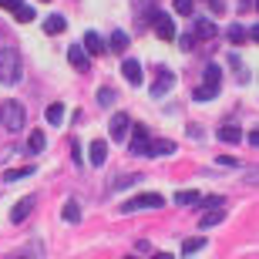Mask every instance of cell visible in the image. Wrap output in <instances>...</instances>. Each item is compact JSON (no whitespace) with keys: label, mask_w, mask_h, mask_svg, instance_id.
<instances>
[{"label":"cell","mask_w":259,"mask_h":259,"mask_svg":"<svg viewBox=\"0 0 259 259\" xmlns=\"http://www.w3.org/2000/svg\"><path fill=\"white\" fill-rule=\"evenodd\" d=\"M219 95V88H212V84H205V88H199V91H195V101H199V105H205V101H212V98Z\"/></svg>","instance_id":"7402d4cb"},{"label":"cell","mask_w":259,"mask_h":259,"mask_svg":"<svg viewBox=\"0 0 259 259\" xmlns=\"http://www.w3.org/2000/svg\"><path fill=\"white\" fill-rule=\"evenodd\" d=\"M202 205H209V209H212V205H222V199H219V195H209V199H202Z\"/></svg>","instance_id":"e575fe53"},{"label":"cell","mask_w":259,"mask_h":259,"mask_svg":"<svg viewBox=\"0 0 259 259\" xmlns=\"http://www.w3.org/2000/svg\"><path fill=\"white\" fill-rule=\"evenodd\" d=\"M202 246H205V239H185V246H182V252L185 256H192V252H199Z\"/></svg>","instance_id":"f546056e"},{"label":"cell","mask_w":259,"mask_h":259,"mask_svg":"<svg viewBox=\"0 0 259 259\" xmlns=\"http://www.w3.org/2000/svg\"><path fill=\"white\" fill-rule=\"evenodd\" d=\"M20 81V54L14 48H0V84Z\"/></svg>","instance_id":"6da1fadb"},{"label":"cell","mask_w":259,"mask_h":259,"mask_svg":"<svg viewBox=\"0 0 259 259\" xmlns=\"http://www.w3.org/2000/svg\"><path fill=\"white\" fill-rule=\"evenodd\" d=\"M88 162L95 165V168H101V165L108 162V142L105 138H95V142H91V148H88Z\"/></svg>","instance_id":"52a82bcc"},{"label":"cell","mask_w":259,"mask_h":259,"mask_svg":"<svg viewBox=\"0 0 259 259\" xmlns=\"http://www.w3.org/2000/svg\"><path fill=\"white\" fill-rule=\"evenodd\" d=\"M27 175H34V165H24V168L7 172V175H4V182H17V179H27Z\"/></svg>","instance_id":"cb8c5ba5"},{"label":"cell","mask_w":259,"mask_h":259,"mask_svg":"<svg viewBox=\"0 0 259 259\" xmlns=\"http://www.w3.org/2000/svg\"><path fill=\"white\" fill-rule=\"evenodd\" d=\"M67 27V20L61 17V14H51L48 20H44V34H51V37H58V34H64Z\"/></svg>","instance_id":"4fadbf2b"},{"label":"cell","mask_w":259,"mask_h":259,"mask_svg":"<svg viewBox=\"0 0 259 259\" xmlns=\"http://www.w3.org/2000/svg\"><path fill=\"white\" fill-rule=\"evenodd\" d=\"M226 37H229V44H242V40L249 37V34H246V27H239V24H232V27L226 30Z\"/></svg>","instance_id":"44dd1931"},{"label":"cell","mask_w":259,"mask_h":259,"mask_svg":"<svg viewBox=\"0 0 259 259\" xmlns=\"http://www.w3.org/2000/svg\"><path fill=\"white\" fill-rule=\"evenodd\" d=\"M222 219H226V212H222L219 205H212V209H209V212H205V215L199 219V226H202V229H212V226H219Z\"/></svg>","instance_id":"9a60e30c"},{"label":"cell","mask_w":259,"mask_h":259,"mask_svg":"<svg viewBox=\"0 0 259 259\" xmlns=\"http://www.w3.org/2000/svg\"><path fill=\"white\" fill-rule=\"evenodd\" d=\"M34 202H37L34 195H27V199H20L17 205H14V212H10V219H14V222H24V219L30 215V212H34Z\"/></svg>","instance_id":"8fae6325"},{"label":"cell","mask_w":259,"mask_h":259,"mask_svg":"<svg viewBox=\"0 0 259 259\" xmlns=\"http://www.w3.org/2000/svg\"><path fill=\"white\" fill-rule=\"evenodd\" d=\"M98 105L111 108V105H115V91H111V88H101V91H98Z\"/></svg>","instance_id":"4316f807"},{"label":"cell","mask_w":259,"mask_h":259,"mask_svg":"<svg viewBox=\"0 0 259 259\" xmlns=\"http://www.w3.org/2000/svg\"><path fill=\"white\" fill-rule=\"evenodd\" d=\"M195 202H202V195L195 192V189H185V192H175V205H195Z\"/></svg>","instance_id":"2e32d148"},{"label":"cell","mask_w":259,"mask_h":259,"mask_svg":"<svg viewBox=\"0 0 259 259\" xmlns=\"http://www.w3.org/2000/svg\"><path fill=\"white\" fill-rule=\"evenodd\" d=\"M128 132H132V118L128 115H115L111 118V138H115V142H125Z\"/></svg>","instance_id":"9c48e42d"},{"label":"cell","mask_w":259,"mask_h":259,"mask_svg":"<svg viewBox=\"0 0 259 259\" xmlns=\"http://www.w3.org/2000/svg\"><path fill=\"white\" fill-rule=\"evenodd\" d=\"M128 44H132V40H128L125 30H115V34H111V44H108V48H111V51H125Z\"/></svg>","instance_id":"ffe728a7"},{"label":"cell","mask_w":259,"mask_h":259,"mask_svg":"<svg viewBox=\"0 0 259 259\" xmlns=\"http://www.w3.org/2000/svg\"><path fill=\"white\" fill-rule=\"evenodd\" d=\"M0 7H7L10 14H17V10L24 7V4H20V0H0Z\"/></svg>","instance_id":"d6a6232c"},{"label":"cell","mask_w":259,"mask_h":259,"mask_svg":"<svg viewBox=\"0 0 259 259\" xmlns=\"http://www.w3.org/2000/svg\"><path fill=\"white\" fill-rule=\"evenodd\" d=\"M179 48H182V51H192L195 48V37H192V34H182V37H179Z\"/></svg>","instance_id":"1f68e13d"},{"label":"cell","mask_w":259,"mask_h":259,"mask_svg":"<svg viewBox=\"0 0 259 259\" xmlns=\"http://www.w3.org/2000/svg\"><path fill=\"white\" fill-rule=\"evenodd\" d=\"M81 44H84V48H88V54H91V58H101V54H105V51H108V44H105V40H101V37H98L95 30H88V34H84V40H81Z\"/></svg>","instance_id":"30bf717a"},{"label":"cell","mask_w":259,"mask_h":259,"mask_svg":"<svg viewBox=\"0 0 259 259\" xmlns=\"http://www.w3.org/2000/svg\"><path fill=\"white\" fill-rule=\"evenodd\" d=\"M128 152H132V155H145V152H148V132H145V125H135V135H132Z\"/></svg>","instance_id":"ba28073f"},{"label":"cell","mask_w":259,"mask_h":259,"mask_svg":"<svg viewBox=\"0 0 259 259\" xmlns=\"http://www.w3.org/2000/svg\"><path fill=\"white\" fill-rule=\"evenodd\" d=\"M27 145H30V152H44V145H48V138H44V132H30Z\"/></svg>","instance_id":"d4e9b609"},{"label":"cell","mask_w":259,"mask_h":259,"mask_svg":"<svg viewBox=\"0 0 259 259\" xmlns=\"http://www.w3.org/2000/svg\"><path fill=\"white\" fill-rule=\"evenodd\" d=\"M61 219H64V222H77V219H81V209H77V202H74V199L64 202V209H61Z\"/></svg>","instance_id":"ac0fdd59"},{"label":"cell","mask_w":259,"mask_h":259,"mask_svg":"<svg viewBox=\"0 0 259 259\" xmlns=\"http://www.w3.org/2000/svg\"><path fill=\"white\" fill-rule=\"evenodd\" d=\"M219 77H222L219 64H205V84H212V88H219Z\"/></svg>","instance_id":"484cf974"},{"label":"cell","mask_w":259,"mask_h":259,"mask_svg":"<svg viewBox=\"0 0 259 259\" xmlns=\"http://www.w3.org/2000/svg\"><path fill=\"white\" fill-rule=\"evenodd\" d=\"M172 152H175V142H148L145 155H172Z\"/></svg>","instance_id":"e0dca14e"},{"label":"cell","mask_w":259,"mask_h":259,"mask_svg":"<svg viewBox=\"0 0 259 259\" xmlns=\"http://www.w3.org/2000/svg\"><path fill=\"white\" fill-rule=\"evenodd\" d=\"M135 182H142V175H118L115 189H128V185H135Z\"/></svg>","instance_id":"f1b7e54d"},{"label":"cell","mask_w":259,"mask_h":259,"mask_svg":"<svg viewBox=\"0 0 259 259\" xmlns=\"http://www.w3.org/2000/svg\"><path fill=\"white\" fill-rule=\"evenodd\" d=\"M175 10H179L182 17H192V10H195V0H175Z\"/></svg>","instance_id":"83f0119b"},{"label":"cell","mask_w":259,"mask_h":259,"mask_svg":"<svg viewBox=\"0 0 259 259\" xmlns=\"http://www.w3.org/2000/svg\"><path fill=\"white\" fill-rule=\"evenodd\" d=\"M165 199L158 192H148V195H135V199H128L125 205H121V212H138V209H162Z\"/></svg>","instance_id":"3957f363"},{"label":"cell","mask_w":259,"mask_h":259,"mask_svg":"<svg viewBox=\"0 0 259 259\" xmlns=\"http://www.w3.org/2000/svg\"><path fill=\"white\" fill-rule=\"evenodd\" d=\"M209 7H212V14H222V0H209Z\"/></svg>","instance_id":"8d00e7d4"},{"label":"cell","mask_w":259,"mask_h":259,"mask_svg":"<svg viewBox=\"0 0 259 259\" xmlns=\"http://www.w3.org/2000/svg\"><path fill=\"white\" fill-rule=\"evenodd\" d=\"M88 58H91V54H88L84 44H71V48H67V61L74 64V71H88V67H91Z\"/></svg>","instance_id":"8992f818"},{"label":"cell","mask_w":259,"mask_h":259,"mask_svg":"<svg viewBox=\"0 0 259 259\" xmlns=\"http://www.w3.org/2000/svg\"><path fill=\"white\" fill-rule=\"evenodd\" d=\"M24 121H27L24 105H17V101H4V105H0V125L7 128V132H20Z\"/></svg>","instance_id":"7a4b0ae2"},{"label":"cell","mask_w":259,"mask_h":259,"mask_svg":"<svg viewBox=\"0 0 259 259\" xmlns=\"http://www.w3.org/2000/svg\"><path fill=\"white\" fill-rule=\"evenodd\" d=\"M14 17H17V20H20V24H30V20H34V10H30V7H27V4H24V7H20V10H17V14H14Z\"/></svg>","instance_id":"4dcf8cb0"},{"label":"cell","mask_w":259,"mask_h":259,"mask_svg":"<svg viewBox=\"0 0 259 259\" xmlns=\"http://www.w3.org/2000/svg\"><path fill=\"white\" fill-rule=\"evenodd\" d=\"M249 145H252V148H259V128H256V132H249Z\"/></svg>","instance_id":"d590c367"},{"label":"cell","mask_w":259,"mask_h":259,"mask_svg":"<svg viewBox=\"0 0 259 259\" xmlns=\"http://www.w3.org/2000/svg\"><path fill=\"white\" fill-rule=\"evenodd\" d=\"M121 74L128 77V84H142V64H138V61L128 58L125 64H121Z\"/></svg>","instance_id":"5bb4252c"},{"label":"cell","mask_w":259,"mask_h":259,"mask_svg":"<svg viewBox=\"0 0 259 259\" xmlns=\"http://www.w3.org/2000/svg\"><path fill=\"white\" fill-rule=\"evenodd\" d=\"M256 10H259V0H256Z\"/></svg>","instance_id":"f35d334b"},{"label":"cell","mask_w":259,"mask_h":259,"mask_svg":"<svg viewBox=\"0 0 259 259\" xmlns=\"http://www.w3.org/2000/svg\"><path fill=\"white\" fill-rule=\"evenodd\" d=\"M249 37H252V40H256V44H259V24H256V27L249 30Z\"/></svg>","instance_id":"74e56055"},{"label":"cell","mask_w":259,"mask_h":259,"mask_svg":"<svg viewBox=\"0 0 259 259\" xmlns=\"http://www.w3.org/2000/svg\"><path fill=\"white\" fill-rule=\"evenodd\" d=\"M61 118H64V105H61V101L48 105V121L51 125H61Z\"/></svg>","instance_id":"603a6c76"},{"label":"cell","mask_w":259,"mask_h":259,"mask_svg":"<svg viewBox=\"0 0 259 259\" xmlns=\"http://www.w3.org/2000/svg\"><path fill=\"white\" fill-rule=\"evenodd\" d=\"M195 37H215V24L212 20H195Z\"/></svg>","instance_id":"d6986e66"},{"label":"cell","mask_w":259,"mask_h":259,"mask_svg":"<svg viewBox=\"0 0 259 259\" xmlns=\"http://www.w3.org/2000/svg\"><path fill=\"white\" fill-rule=\"evenodd\" d=\"M152 24H155V34L162 40H175V20L168 17V14H155Z\"/></svg>","instance_id":"5b68a950"},{"label":"cell","mask_w":259,"mask_h":259,"mask_svg":"<svg viewBox=\"0 0 259 259\" xmlns=\"http://www.w3.org/2000/svg\"><path fill=\"white\" fill-rule=\"evenodd\" d=\"M175 84V74L168 67H155V81H152V98H162L168 88Z\"/></svg>","instance_id":"277c9868"},{"label":"cell","mask_w":259,"mask_h":259,"mask_svg":"<svg viewBox=\"0 0 259 259\" xmlns=\"http://www.w3.org/2000/svg\"><path fill=\"white\" fill-rule=\"evenodd\" d=\"M71 158H74V162H81V145H77V142H71Z\"/></svg>","instance_id":"836d02e7"},{"label":"cell","mask_w":259,"mask_h":259,"mask_svg":"<svg viewBox=\"0 0 259 259\" xmlns=\"http://www.w3.org/2000/svg\"><path fill=\"white\" fill-rule=\"evenodd\" d=\"M219 142L222 145H239L242 142V128L239 125H222L219 128Z\"/></svg>","instance_id":"7c38bea8"}]
</instances>
